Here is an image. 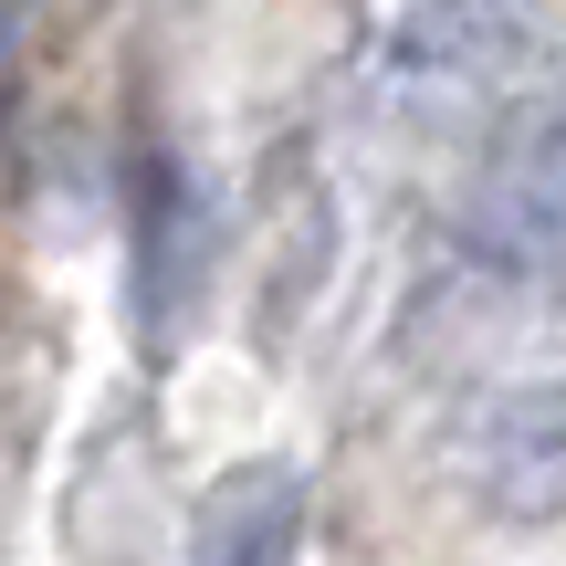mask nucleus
<instances>
[{
	"label": "nucleus",
	"mask_w": 566,
	"mask_h": 566,
	"mask_svg": "<svg viewBox=\"0 0 566 566\" xmlns=\"http://www.w3.org/2000/svg\"><path fill=\"white\" fill-rule=\"evenodd\" d=\"M294 546H304V483L294 472L221 483V504L200 525V566H294Z\"/></svg>",
	"instance_id": "obj_2"
},
{
	"label": "nucleus",
	"mask_w": 566,
	"mask_h": 566,
	"mask_svg": "<svg viewBox=\"0 0 566 566\" xmlns=\"http://www.w3.org/2000/svg\"><path fill=\"white\" fill-rule=\"evenodd\" d=\"M472 483L504 514H556L566 504V399L556 388H525V399H493L472 420Z\"/></svg>",
	"instance_id": "obj_1"
}]
</instances>
